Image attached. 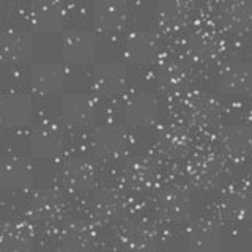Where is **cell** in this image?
<instances>
[{
	"instance_id": "obj_39",
	"label": "cell",
	"mask_w": 252,
	"mask_h": 252,
	"mask_svg": "<svg viewBox=\"0 0 252 252\" xmlns=\"http://www.w3.org/2000/svg\"><path fill=\"white\" fill-rule=\"evenodd\" d=\"M197 2H210V0H197Z\"/></svg>"
},
{
	"instance_id": "obj_30",
	"label": "cell",
	"mask_w": 252,
	"mask_h": 252,
	"mask_svg": "<svg viewBox=\"0 0 252 252\" xmlns=\"http://www.w3.org/2000/svg\"><path fill=\"white\" fill-rule=\"evenodd\" d=\"M219 90L228 96H244L251 92V69L248 65L235 63L219 73Z\"/></svg>"
},
{
	"instance_id": "obj_40",
	"label": "cell",
	"mask_w": 252,
	"mask_h": 252,
	"mask_svg": "<svg viewBox=\"0 0 252 252\" xmlns=\"http://www.w3.org/2000/svg\"><path fill=\"white\" fill-rule=\"evenodd\" d=\"M0 84H2V71H0Z\"/></svg>"
},
{
	"instance_id": "obj_18",
	"label": "cell",
	"mask_w": 252,
	"mask_h": 252,
	"mask_svg": "<svg viewBox=\"0 0 252 252\" xmlns=\"http://www.w3.org/2000/svg\"><path fill=\"white\" fill-rule=\"evenodd\" d=\"M62 183L71 191L82 192L87 191L94 183L96 178V165L92 159L84 156L71 158L65 162L60 172Z\"/></svg>"
},
{
	"instance_id": "obj_23",
	"label": "cell",
	"mask_w": 252,
	"mask_h": 252,
	"mask_svg": "<svg viewBox=\"0 0 252 252\" xmlns=\"http://www.w3.org/2000/svg\"><path fill=\"white\" fill-rule=\"evenodd\" d=\"M156 21L164 32H180L191 21V5L186 0H162L156 10Z\"/></svg>"
},
{
	"instance_id": "obj_31",
	"label": "cell",
	"mask_w": 252,
	"mask_h": 252,
	"mask_svg": "<svg viewBox=\"0 0 252 252\" xmlns=\"http://www.w3.org/2000/svg\"><path fill=\"white\" fill-rule=\"evenodd\" d=\"M249 207H251L249 192L244 191V189L235 188L232 191L225 192L219 199L218 211L224 219L240 220L249 215Z\"/></svg>"
},
{
	"instance_id": "obj_34",
	"label": "cell",
	"mask_w": 252,
	"mask_h": 252,
	"mask_svg": "<svg viewBox=\"0 0 252 252\" xmlns=\"http://www.w3.org/2000/svg\"><path fill=\"white\" fill-rule=\"evenodd\" d=\"M2 147H3V134L0 131V152H2Z\"/></svg>"
},
{
	"instance_id": "obj_29",
	"label": "cell",
	"mask_w": 252,
	"mask_h": 252,
	"mask_svg": "<svg viewBox=\"0 0 252 252\" xmlns=\"http://www.w3.org/2000/svg\"><path fill=\"white\" fill-rule=\"evenodd\" d=\"M219 147L233 161H243L251 152V131L246 126L235 125L222 131L219 136Z\"/></svg>"
},
{
	"instance_id": "obj_22",
	"label": "cell",
	"mask_w": 252,
	"mask_h": 252,
	"mask_svg": "<svg viewBox=\"0 0 252 252\" xmlns=\"http://www.w3.org/2000/svg\"><path fill=\"white\" fill-rule=\"evenodd\" d=\"M186 51L191 60L197 63L216 62L224 52V43L213 32H197L186 43Z\"/></svg>"
},
{
	"instance_id": "obj_36",
	"label": "cell",
	"mask_w": 252,
	"mask_h": 252,
	"mask_svg": "<svg viewBox=\"0 0 252 252\" xmlns=\"http://www.w3.org/2000/svg\"><path fill=\"white\" fill-rule=\"evenodd\" d=\"M69 2H76V3H84V2H89V0H69Z\"/></svg>"
},
{
	"instance_id": "obj_8",
	"label": "cell",
	"mask_w": 252,
	"mask_h": 252,
	"mask_svg": "<svg viewBox=\"0 0 252 252\" xmlns=\"http://www.w3.org/2000/svg\"><path fill=\"white\" fill-rule=\"evenodd\" d=\"M188 175L192 186L202 191H211L222 180L224 164L216 155L200 153L194 156L188 165Z\"/></svg>"
},
{
	"instance_id": "obj_25",
	"label": "cell",
	"mask_w": 252,
	"mask_h": 252,
	"mask_svg": "<svg viewBox=\"0 0 252 252\" xmlns=\"http://www.w3.org/2000/svg\"><path fill=\"white\" fill-rule=\"evenodd\" d=\"M98 240V232L85 220L69 222L59 236L60 248L63 251H87L92 249Z\"/></svg>"
},
{
	"instance_id": "obj_3",
	"label": "cell",
	"mask_w": 252,
	"mask_h": 252,
	"mask_svg": "<svg viewBox=\"0 0 252 252\" xmlns=\"http://www.w3.org/2000/svg\"><path fill=\"white\" fill-rule=\"evenodd\" d=\"M128 87V69L120 62H102L92 71V89L102 98H117Z\"/></svg>"
},
{
	"instance_id": "obj_14",
	"label": "cell",
	"mask_w": 252,
	"mask_h": 252,
	"mask_svg": "<svg viewBox=\"0 0 252 252\" xmlns=\"http://www.w3.org/2000/svg\"><path fill=\"white\" fill-rule=\"evenodd\" d=\"M66 208V200L59 189L43 188L38 189L30 197L29 213L30 216L39 222H52L62 218Z\"/></svg>"
},
{
	"instance_id": "obj_1",
	"label": "cell",
	"mask_w": 252,
	"mask_h": 252,
	"mask_svg": "<svg viewBox=\"0 0 252 252\" xmlns=\"http://www.w3.org/2000/svg\"><path fill=\"white\" fill-rule=\"evenodd\" d=\"M33 120V102L27 93L8 92L0 96V126L13 131L26 129Z\"/></svg>"
},
{
	"instance_id": "obj_4",
	"label": "cell",
	"mask_w": 252,
	"mask_h": 252,
	"mask_svg": "<svg viewBox=\"0 0 252 252\" xmlns=\"http://www.w3.org/2000/svg\"><path fill=\"white\" fill-rule=\"evenodd\" d=\"M96 36L82 29H69L62 36V57L68 65H89L96 57Z\"/></svg>"
},
{
	"instance_id": "obj_33",
	"label": "cell",
	"mask_w": 252,
	"mask_h": 252,
	"mask_svg": "<svg viewBox=\"0 0 252 252\" xmlns=\"http://www.w3.org/2000/svg\"><path fill=\"white\" fill-rule=\"evenodd\" d=\"M129 2H132V3H148V2H152V0H129Z\"/></svg>"
},
{
	"instance_id": "obj_19",
	"label": "cell",
	"mask_w": 252,
	"mask_h": 252,
	"mask_svg": "<svg viewBox=\"0 0 252 252\" xmlns=\"http://www.w3.org/2000/svg\"><path fill=\"white\" fill-rule=\"evenodd\" d=\"M220 115V104L216 98L205 93H197L188 102V117L192 126L203 131H210L219 125Z\"/></svg>"
},
{
	"instance_id": "obj_24",
	"label": "cell",
	"mask_w": 252,
	"mask_h": 252,
	"mask_svg": "<svg viewBox=\"0 0 252 252\" xmlns=\"http://www.w3.org/2000/svg\"><path fill=\"white\" fill-rule=\"evenodd\" d=\"M122 246L131 251H150L159 243V235L153 224L147 220H136L126 225L120 235Z\"/></svg>"
},
{
	"instance_id": "obj_7",
	"label": "cell",
	"mask_w": 252,
	"mask_h": 252,
	"mask_svg": "<svg viewBox=\"0 0 252 252\" xmlns=\"http://www.w3.org/2000/svg\"><path fill=\"white\" fill-rule=\"evenodd\" d=\"M159 106L155 94L148 92H134L126 98L123 104L125 122L131 128L142 129L155 125Z\"/></svg>"
},
{
	"instance_id": "obj_10",
	"label": "cell",
	"mask_w": 252,
	"mask_h": 252,
	"mask_svg": "<svg viewBox=\"0 0 252 252\" xmlns=\"http://www.w3.org/2000/svg\"><path fill=\"white\" fill-rule=\"evenodd\" d=\"M35 170L30 159L8 156L0 162V186L13 192H24L33 185Z\"/></svg>"
},
{
	"instance_id": "obj_9",
	"label": "cell",
	"mask_w": 252,
	"mask_h": 252,
	"mask_svg": "<svg viewBox=\"0 0 252 252\" xmlns=\"http://www.w3.org/2000/svg\"><path fill=\"white\" fill-rule=\"evenodd\" d=\"M30 89L41 96H55L65 89V71L55 62H38L30 69Z\"/></svg>"
},
{
	"instance_id": "obj_27",
	"label": "cell",
	"mask_w": 252,
	"mask_h": 252,
	"mask_svg": "<svg viewBox=\"0 0 252 252\" xmlns=\"http://www.w3.org/2000/svg\"><path fill=\"white\" fill-rule=\"evenodd\" d=\"M191 132L183 125H169L158 134V150L169 158L185 156L191 148Z\"/></svg>"
},
{
	"instance_id": "obj_26",
	"label": "cell",
	"mask_w": 252,
	"mask_h": 252,
	"mask_svg": "<svg viewBox=\"0 0 252 252\" xmlns=\"http://www.w3.org/2000/svg\"><path fill=\"white\" fill-rule=\"evenodd\" d=\"M35 246V230L26 220H11L0 230V249L29 251Z\"/></svg>"
},
{
	"instance_id": "obj_35",
	"label": "cell",
	"mask_w": 252,
	"mask_h": 252,
	"mask_svg": "<svg viewBox=\"0 0 252 252\" xmlns=\"http://www.w3.org/2000/svg\"><path fill=\"white\" fill-rule=\"evenodd\" d=\"M2 19H3V8L2 3H0V24H2Z\"/></svg>"
},
{
	"instance_id": "obj_32",
	"label": "cell",
	"mask_w": 252,
	"mask_h": 252,
	"mask_svg": "<svg viewBox=\"0 0 252 252\" xmlns=\"http://www.w3.org/2000/svg\"><path fill=\"white\" fill-rule=\"evenodd\" d=\"M220 21L228 30L244 32L251 26V8L246 0H230L220 8Z\"/></svg>"
},
{
	"instance_id": "obj_38",
	"label": "cell",
	"mask_w": 252,
	"mask_h": 252,
	"mask_svg": "<svg viewBox=\"0 0 252 252\" xmlns=\"http://www.w3.org/2000/svg\"><path fill=\"white\" fill-rule=\"evenodd\" d=\"M0 211H2V197H0Z\"/></svg>"
},
{
	"instance_id": "obj_12",
	"label": "cell",
	"mask_w": 252,
	"mask_h": 252,
	"mask_svg": "<svg viewBox=\"0 0 252 252\" xmlns=\"http://www.w3.org/2000/svg\"><path fill=\"white\" fill-rule=\"evenodd\" d=\"M94 213L106 222L122 220L131 213V199L123 189L102 188L94 194Z\"/></svg>"
},
{
	"instance_id": "obj_21",
	"label": "cell",
	"mask_w": 252,
	"mask_h": 252,
	"mask_svg": "<svg viewBox=\"0 0 252 252\" xmlns=\"http://www.w3.org/2000/svg\"><path fill=\"white\" fill-rule=\"evenodd\" d=\"M224 233L218 222L211 219H200L188 230L189 248L199 252H218L222 248Z\"/></svg>"
},
{
	"instance_id": "obj_28",
	"label": "cell",
	"mask_w": 252,
	"mask_h": 252,
	"mask_svg": "<svg viewBox=\"0 0 252 252\" xmlns=\"http://www.w3.org/2000/svg\"><path fill=\"white\" fill-rule=\"evenodd\" d=\"M156 210L167 220H183L189 213V195L183 188H167L156 200Z\"/></svg>"
},
{
	"instance_id": "obj_13",
	"label": "cell",
	"mask_w": 252,
	"mask_h": 252,
	"mask_svg": "<svg viewBox=\"0 0 252 252\" xmlns=\"http://www.w3.org/2000/svg\"><path fill=\"white\" fill-rule=\"evenodd\" d=\"M66 22V8L60 0H36L29 10V24L36 32H59Z\"/></svg>"
},
{
	"instance_id": "obj_2",
	"label": "cell",
	"mask_w": 252,
	"mask_h": 252,
	"mask_svg": "<svg viewBox=\"0 0 252 252\" xmlns=\"http://www.w3.org/2000/svg\"><path fill=\"white\" fill-rule=\"evenodd\" d=\"M92 147L104 159H120L129 152V134L114 123L99 125L92 132Z\"/></svg>"
},
{
	"instance_id": "obj_5",
	"label": "cell",
	"mask_w": 252,
	"mask_h": 252,
	"mask_svg": "<svg viewBox=\"0 0 252 252\" xmlns=\"http://www.w3.org/2000/svg\"><path fill=\"white\" fill-rule=\"evenodd\" d=\"M62 120L71 129L90 128L96 118V102L85 93H68L60 104Z\"/></svg>"
},
{
	"instance_id": "obj_20",
	"label": "cell",
	"mask_w": 252,
	"mask_h": 252,
	"mask_svg": "<svg viewBox=\"0 0 252 252\" xmlns=\"http://www.w3.org/2000/svg\"><path fill=\"white\" fill-rule=\"evenodd\" d=\"M128 21V6L123 0H94L93 24L99 32L112 33L125 27Z\"/></svg>"
},
{
	"instance_id": "obj_11",
	"label": "cell",
	"mask_w": 252,
	"mask_h": 252,
	"mask_svg": "<svg viewBox=\"0 0 252 252\" xmlns=\"http://www.w3.org/2000/svg\"><path fill=\"white\" fill-rule=\"evenodd\" d=\"M65 150V134L55 123H41L30 136V152L38 159H54Z\"/></svg>"
},
{
	"instance_id": "obj_17",
	"label": "cell",
	"mask_w": 252,
	"mask_h": 252,
	"mask_svg": "<svg viewBox=\"0 0 252 252\" xmlns=\"http://www.w3.org/2000/svg\"><path fill=\"white\" fill-rule=\"evenodd\" d=\"M158 89L167 96H180L189 90L192 82L191 69L183 62H165L156 74Z\"/></svg>"
},
{
	"instance_id": "obj_37",
	"label": "cell",
	"mask_w": 252,
	"mask_h": 252,
	"mask_svg": "<svg viewBox=\"0 0 252 252\" xmlns=\"http://www.w3.org/2000/svg\"><path fill=\"white\" fill-rule=\"evenodd\" d=\"M8 2H13V3H19V2H26V0H8Z\"/></svg>"
},
{
	"instance_id": "obj_6",
	"label": "cell",
	"mask_w": 252,
	"mask_h": 252,
	"mask_svg": "<svg viewBox=\"0 0 252 252\" xmlns=\"http://www.w3.org/2000/svg\"><path fill=\"white\" fill-rule=\"evenodd\" d=\"M125 57L139 66L156 65L161 59V44L155 33L147 30H134L123 43Z\"/></svg>"
},
{
	"instance_id": "obj_15",
	"label": "cell",
	"mask_w": 252,
	"mask_h": 252,
	"mask_svg": "<svg viewBox=\"0 0 252 252\" xmlns=\"http://www.w3.org/2000/svg\"><path fill=\"white\" fill-rule=\"evenodd\" d=\"M33 55V39L27 30H8L0 38V60L8 65H24Z\"/></svg>"
},
{
	"instance_id": "obj_16",
	"label": "cell",
	"mask_w": 252,
	"mask_h": 252,
	"mask_svg": "<svg viewBox=\"0 0 252 252\" xmlns=\"http://www.w3.org/2000/svg\"><path fill=\"white\" fill-rule=\"evenodd\" d=\"M159 165L152 158H137L131 161L122 173V183L129 191H147L159 180Z\"/></svg>"
}]
</instances>
